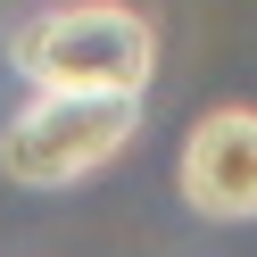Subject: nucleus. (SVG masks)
<instances>
[{"label": "nucleus", "mask_w": 257, "mask_h": 257, "mask_svg": "<svg viewBox=\"0 0 257 257\" xmlns=\"http://www.w3.org/2000/svg\"><path fill=\"white\" fill-rule=\"evenodd\" d=\"M158 67V34L124 0H75L17 34V75L58 100H141Z\"/></svg>", "instance_id": "f257e3e1"}, {"label": "nucleus", "mask_w": 257, "mask_h": 257, "mask_svg": "<svg viewBox=\"0 0 257 257\" xmlns=\"http://www.w3.org/2000/svg\"><path fill=\"white\" fill-rule=\"evenodd\" d=\"M133 124H141V100H58V91H42L0 133V174L25 191H67L83 174H100L133 141Z\"/></svg>", "instance_id": "f03ea898"}, {"label": "nucleus", "mask_w": 257, "mask_h": 257, "mask_svg": "<svg viewBox=\"0 0 257 257\" xmlns=\"http://www.w3.org/2000/svg\"><path fill=\"white\" fill-rule=\"evenodd\" d=\"M183 199L216 224H249L257 216V108H216L191 124L183 166H174Z\"/></svg>", "instance_id": "7ed1b4c3"}]
</instances>
